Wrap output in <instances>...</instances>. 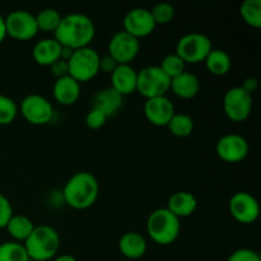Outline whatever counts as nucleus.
<instances>
[{
    "label": "nucleus",
    "instance_id": "obj_38",
    "mask_svg": "<svg viewBox=\"0 0 261 261\" xmlns=\"http://www.w3.org/2000/svg\"><path fill=\"white\" fill-rule=\"evenodd\" d=\"M7 36V28H5V18L3 17L0 13V42L5 38Z\"/></svg>",
    "mask_w": 261,
    "mask_h": 261
},
{
    "label": "nucleus",
    "instance_id": "obj_17",
    "mask_svg": "<svg viewBox=\"0 0 261 261\" xmlns=\"http://www.w3.org/2000/svg\"><path fill=\"white\" fill-rule=\"evenodd\" d=\"M124 96L115 91L112 87H106L97 92L92 101V109H96L106 115V117L114 116L122 106Z\"/></svg>",
    "mask_w": 261,
    "mask_h": 261
},
{
    "label": "nucleus",
    "instance_id": "obj_18",
    "mask_svg": "<svg viewBox=\"0 0 261 261\" xmlns=\"http://www.w3.org/2000/svg\"><path fill=\"white\" fill-rule=\"evenodd\" d=\"M54 97L61 105H73L81 96V84L70 75L56 79L54 84Z\"/></svg>",
    "mask_w": 261,
    "mask_h": 261
},
{
    "label": "nucleus",
    "instance_id": "obj_9",
    "mask_svg": "<svg viewBox=\"0 0 261 261\" xmlns=\"http://www.w3.org/2000/svg\"><path fill=\"white\" fill-rule=\"evenodd\" d=\"M20 112L27 121L35 125H45L54 116V107L41 94H28L20 102Z\"/></svg>",
    "mask_w": 261,
    "mask_h": 261
},
{
    "label": "nucleus",
    "instance_id": "obj_13",
    "mask_svg": "<svg viewBox=\"0 0 261 261\" xmlns=\"http://www.w3.org/2000/svg\"><path fill=\"white\" fill-rule=\"evenodd\" d=\"M229 212L241 223H252L260 213V206L255 196L251 194L239 191L233 194L229 200Z\"/></svg>",
    "mask_w": 261,
    "mask_h": 261
},
{
    "label": "nucleus",
    "instance_id": "obj_31",
    "mask_svg": "<svg viewBox=\"0 0 261 261\" xmlns=\"http://www.w3.org/2000/svg\"><path fill=\"white\" fill-rule=\"evenodd\" d=\"M152 17L154 19L155 24H166V23L171 22L175 15V8L170 4V3H158L154 7L150 9Z\"/></svg>",
    "mask_w": 261,
    "mask_h": 261
},
{
    "label": "nucleus",
    "instance_id": "obj_3",
    "mask_svg": "<svg viewBox=\"0 0 261 261\" xmlns=\"http://www.w3.org/2000/svg\"><path fill=\"white\" fill-rule=\"evenodd\" d=\"M60 246V236L55 228L47 224L35 226L32 233L24 241L25 251L30 259L46 261L53 259Z\"/></svg>",
    "mask_w": 261,
    "mask_h": 261
},
{
    "label": "nucleus",
    "instance_id": "obj_37",
    "mask_svg": "<svg viewBox=\"0 0 261 261\" xmlns=\"http://www.w3.org/2000/svg\"><path fill=\"white\" fill-rule=\"evenodd\" d=\"M240 87H241L242 89H245L247 93L252 94V92L256 91V88H257L256 78H254V76H249V78L245 79L244 83H242V86H240Z\"/></svg>",
    "mask_w": 261,
    "mask_h": 261
},
{
    "label": "nucleus",
    "instance_id": "obj_36",
    "mask_svg": "<svg viewBox=\"0 0 261 261\" xmlns=\"http://www.w3.org/2000/svg\"><path fill=\"white\" fill-rule=\"evenodd\" d=\"M117 65L119 63L110 55H105L103 58L99 59V71H103V73L111 74Z\"/></svg>",
    "mask_w": 261,
    "mask_h": 261
},
{
    "label": "nucleus",
    "instance_id": "obj_20",
    "mask_svg": "<svg viewBox=\"0 0 261 261\" xmlns=\"http://www.w3.org/2000/svg\"><path fill=\"white\" fill-rule=\"evenodd\" d=\"M171 89L181 98H193L200 89V81L191 71L184 70L177 76L171 79Z\"/></svg>",
    "mask_w": 261,
    "mask_h": 261
},
{
    "label": "nucleus",
    "instance_id": "obj_29",
    "mask_svg": "<svg viewBox=\"0 0 261 261\" xmlns=\"http://www.w3.org/2000/svg\"><path fill=\"white\" fill-rule=\"evenodd\" d=\"M160 68L172 79L185 70V61L177 54H170V55L165 56Z\"/></svg>",
    "mask_w": 261,
    "mask_h": 261
},
{
    "label": "nucleus",
    "instance_id": "obj_7",
    "mask_svg": "<svg viewBox=\"0 0 261 261\" xmlns=\"http://www.w3.org/2000/svg\"><path fill=\"white\" fill-rule=\"evenodd\" d=\"M170 87L171 78L160 66H145L138 71L137 89L147 98L166 96Z\"/></svg>",
    "mask_w": 261,
    "mask_h": 261
},
{
    "label": "nucleus",
    "instance_id": "obj_25",
    "mask_svg": "<svg viewBox=\"0 0 261 261\" xmlns=\"http://www.w3.org/2000/svg\"><path fill=\"white\" fill-rule=\"evenodd\" d=\"M167 126L175 137L185 138L193 133L194 121L189 115L182 114V112H175Z\"/></svg>",
    "mask_w": 261,
    "mask_h": 261
},
{
    "label": "nucleus",
    "instance_id": "obj_10",
    "mask_svg": "<svg viewBox=\"0 0 261 261\" xmlns=\"http://www.w3.org/2000/svg\"><path fill=\"white\" fill-rule=\"evenodd\" d=\"M7 35L17 40H30L38 32L36 15L27 10H13L5 18Z\"/></svg>",
    "mask_w": 261,
    "mask_h": 261
},
{
    "label": "nucleus",
    "instance_id": "obj_14",
    "mask_svg": "<svg viewBox=\"0 0 261 261\" xmlns=\"http://www.w3.org/2000/svg\"><path fill=\"white\" fill-rule=\"evenodd\" d=\"M216 150L226 162H240L249 153V143L239 134H227L218 140Z\"/></svg>",
    "mask_w": 261,
    "mask_h": 261
},
{
    "label": "nucleus",
    "instance_id": "obj_24",
    "mask_svg": "<svg viewBox=\"0 0 261 261\" xmlns=\"http://www.w3.org/2000/svg\"><path fill=\"white\" fill-rule=\"evenodd\" d=\"M7 229L13 239L19 240V241H25L31 233H32L35 224L32 223L30 218L22 214H13L12 218L7 223Z\"/></svg>",
    "mask_w": 261,
    "mask_h": 261
},
{
    "label": "nucleus",
    "instance_id": "obj_22",
    "mask_svg": "<svg viewBox=\"0 0 261 261\" xmlns=\"http://www.w3.org/2000/svg\"><path fill=\"white\" fill-rule=\"evenodd\" d=\"M119 249L127 259H139L147 251V241L137 232H127L120 239Z\"/></svg>",
    "mask_w": 261,
    "mask_h": 261
},
{
    "label": "nucleus",
    "instance_id": "obj_1",
    "mask_svg": "<svg viewBox=\"0 0 261 261\" xmlns=\"http://www.w3.org/2000/svg\"><path fill=\"white\" fill-rule=\"evenodd\" d=\"M55 40L64 47L76 48L86 47L94 37L96 28L88 15L82 13H70L61 17L58 28L54 31Z\"/></svg>",
    "mask_w": 261,
    "mask_h": 261
},
{
    "label": "nucleus",
    "instance_id": "obj_34",
    "mask_svg": "<svg viewBox=\"0 0 261 261\" xmlns=\"http://www.w3.org/2000/svg\"><path fill=\"white\" fill-rule=\"evenodd\" d=\"M13 216V208L10 205V201L8 200L7 196L0 194V228L7 226L9 219Z\"/></svg>",
    "mask_w": 261,
    "mask_h": 261
},
{
    "label": "nucleus",
    "instance_id": "obj_26",
    "mask_svg": "<svg viewBox=\"0 0 261 261\" xmlns=\"http://www.w3.org/2000/svg\"><path fill=\"white\" fill-rule=\"evenodd\" d=\"M0 261H30L24 245L17 241L0 244Z\"/></svg>",
    "mask_w": 261,
    "mask_h": 261
},
{
    "label": "nucleus",
    "instance_id": "obj_30",
    "mask_svg": "<svg viewBox=\"0 0 261 261\" xmlns=\"http://www.w3.org/2000/svg\"><path fill=\"white\" fill-rule=\"evenodd\" d=\"M18 112L17 103L10 97L0 94V125L10 124Z\"/></svg>",
    "mask_w": 261,
    "mask_h": 261
},
{
    "label": "nucleus",
    "instance_id": "obj_32",
    "mask_svg": "<svg viewBox=\"0 0 261 261\" xmlns=\"http://www.w3.org/2000/svg\"><path fill=\"white\" fill-rule=\"evenodd\" d=\"M106 120V115H103L101 111H98V110L91 109L86 116V124L88 125L91 129H99V127L103 126Z\"/></svg>",
    "mask_w": 261,
    "mask_h": 261
},
{
    "label": "nucleus",
    "instance_id": "obj_12",
    "mask_svg": "<svg viewBox=\"0 0 261 261\" xmlns=\"http://www.w3.org/2000/svg\"><path fill=\"white\" fill-rule=\"evenodd\" d=\"M157 27L152 13L147 8H133L125 14L124 31L134 37H145Z\"/></svg>",
    "mask_w": 261,
    "mask_h": 261
},
{
    "label": "nucleus",
    "instance_id": "obj_27",
    "mask_svg": "<svg viewBox=\"0 0 261 261\" xmlns=\"http://www.w3.org/2000/svg\"><path fill=\"white\" fill-rule=\"evenodd\" d=\"M242 18L252 27H261V0H245L240 8Z\"/></svg>",
    "mask_w": 261,
    "mask_h": 261
},
{
    "label": "nucleus",
    "instance_id": "obj_33",
    "mask_svg": "<svg viewBox=\"0 0 261 261\" xmlns=\"http://www.w3.org/2000/svg\"><path fill=\"white\" fill-rule=\"evenodd\" d=\"M227 261H261L260 255L250 249H239L229 255Z\"/></svg>",
    "mask_w": 261,
    "mask_h": 261
},
{
    "label": "nucleus",
    "instance_id": "obj_8",
    "mask_svg": "<svg viewBox=\"0 0 261 261\" xmlns=\"http://www.w3.org/2000/svg\"><path fill=\"white\" fill-rule=\"evenodd\" d=\"M252 102V94L247 93L241 87H233L224 94V112L233 121H244L251 114Z\"/></svg>",
    "mask_w": 261,
    "mask_h": 261
},
{
    "label": "nucleus",
    "instance_id": "obj_16",
    "mask_svg": "<svg viewBox=\"0 0 261 261\" xmlns=\"http://www.w3.org/2000/svg\"><path fill=\"white\" fill-rule=\"evenodd\" d=\"M137 81L138 71L130 64H119L111 73V87L121 96L137 91Z\"/></svg>",
    "mask_w": 261,
    "mask_h": 261
},
{
    "label": "nucleus",
    "instance_id": "obj_19",
    "mask_svg": "<svg viewBox=\"0 0 261 261\" xmlns=\"http://www.w3.org/2000/svg\"><path fill=\"white\" fill-rule=\"evenodd\" d=\"M63 46L55 38H43L33 46V59L40 65H51L61 56Z\"/></svg>",
    "mask_w": 261,
    "mask_h": 261
},
{
    "label": "nucleus",
    "instance_id": "obj_5",
    "mask_svg": "<svg viewBox=\"0 0 261 261\" xmlns=\"http://www.w3.org/2000/svg\"><path fill=\"white\" fill-rule=\"evenodd\" d=\"M99 54L94 48H76L68 60L69 75L78 82H86L96 76L99 71Z\"/></svg>",
    "mask_w": 261,
    "mask_h": 261
},
{
    "label": "nucleus",
    "instance_id": "obj_23",
    "mask_svg": "<svg viewBox=\"0 0 261 261\" xmlns=\"http://www.w3.org/2000/svg\"><path fill=\"white\" fill-rule=\"evenodd\" d=\"M206 69L214 75H224L229 71L232 65L231 56L221 48H212L204 60Z\"/></svg>",
    "mask_w": 261,
    "mask_h": 261
},
{
    "label": "nucleus",
    "instance_id": "obj_6",
    "mask_svg": "<svg viewBox=\"0 0 261 261\" xmlns=\"http://www.w3.org/2000/svg\"><path fill=\"white\" fill-rule=\"evenodd\" d=\"M212 48L213 46L208 36L200 32H190L178 40L175 54L185 63L196 64L205 60Z\"/></svg>",
    "mask_w": 261,
    "mask_h": 261
},
{
    "label": "nucleus",
    "instance_id": "obj_39",
    "mask_svg": "<svg viewBox=\"0 0 261 261\" xmlns=\"http://www.w3.org/2000/svg\"><path fill=\"white\" fill-rule=\"evenodd\" d=\"M54 261H76V259L73 256V255L65 254V255H60V256H58Z\"/></svg>",
    "mask_w": 261,
    "mask_h": 261
},
{
    "label": "nucleus",
    "instance_id": "obj_21",
    "mask_svg": "<svg viewBox=\"0 0 261 261\" xmlns=\"http://www.w3.org/2000/svg\"><path fill=\"white\" fill-rule=\"evenodd\" d=\"M196 206H198L196 198L189 191H177L172 194L167 204L168 211L172 212L177 218L191 216L195 212Z\"/></svg>",
    "mask_w": 261,
    "mask_h": 261
},
{
    "label": "nucleus",
    "instance_id": "obj_28",
    "mask_svg": "<svg viewBox=\"0 0 261 261\" xmlns=\"http://www.w3.org/2000/svg\"><path fill=\"white\" fill-rule=\"evenodd\" d=\"M61 20L60 13L53 8H46V9L40 10L36 15V22H37L38 30L45 31H55L58 28L59 23Z\"/></svg>",
    "mask_w": 261,
    "mask_h": 261
},
{
    "label": "nucleus",
    "instance_id": "obj_35",
    "mask_svg": "<svg viewBox=\"0 0 261 261\" xmlns=\"http://www.w3.org/2000/svg\"><path fill=\"white\" fill-rule=\"evenodd\" d=\"M51 71L56 78H63V76L69 75V68H68V61L59 59L55 63L51 64Z\"/></svg>",
    "mask_w": 261,
    "mask_h": 261
},
{
    "label": "nucleus",
    "instance_id": "obj_11",
    "mask_svg": "<svg viewBox=\"0 0 261 261\" xmlns=\"http://www.w3.org/2000/svg\"><path fill=\"white\" fill-rule=\"evenodd\" d=\"M139 40L126 31H119L109 41V55L119 64H129L138 55Z\"/></svg>",
    "mask_w": 261,
    "mask_h": 261
},
{
    "label": "nucleus",
    "instance_id": "obj_4",
    "mask_svg": "<svg viewBox=\"0 0 261 261\" xmlns=\"http://www.w3.org/2000/svg\"><path fill=\"white\" fill-rule=\"evenodd\" d=\"M180 218L167 208H160L149 214L147 221V231L153 241L160 245H168L177 239L180 233Z\"/></svg>",
    "mask_w": 261,
    "mask_h": 261
},
{
    "label": "nucleus",
    "instance_id": "obj_2",
    "mask_svg": "<svg viewBox=\"0 0 261 261\" xmlns=\"http://www.w3.org/2000/svg\"><path fill=\"white\" fill-rule=\"evenodd\" d=\"M99 185L96 176L91 172L81 171L66 181L63 196L66 203L75 209H87L96 201Z\"/></svg>",
    "mask_w": 261,
    "mask_h": 261
},
{
    "label": "nucleus",
    "instance_id": "obj_15",
    "mask_svg": "<svg viewBox=\"0 0 261 261\" xmlns=\"http://www.w3.org/2000/svg\"><path fill=\"white\" fill-rule=\"evenodd\" d=\"M175 112V106L167 96L147 98L144 103L145 117L155 126H167Z\"/></svg>",
    "mask_w": 261,
    "mask_h": 261
}]
</instances>
